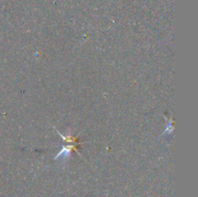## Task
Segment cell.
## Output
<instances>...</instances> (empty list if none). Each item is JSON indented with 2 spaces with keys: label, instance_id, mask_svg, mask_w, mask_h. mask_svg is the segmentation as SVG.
<instances>
[{
  "label": "cell",
  "instance_id": "6da1fadb",
  "mask_svg": "<svg viewBox=\"0 0 198 197\" xmlns=\"http://www.w3.org/2000/svg\"><path fill=\"white\" fill-rule=\"evenodd\" d=\"M72 148H74V147H67V148L65 147L56 157H55V160L58 159V157H63V159H66V157L69 155H70V152H71V150H72Z\"/></svg>",
  "mask_w": 198,
  "mask_h": 197
}]
</instances>
